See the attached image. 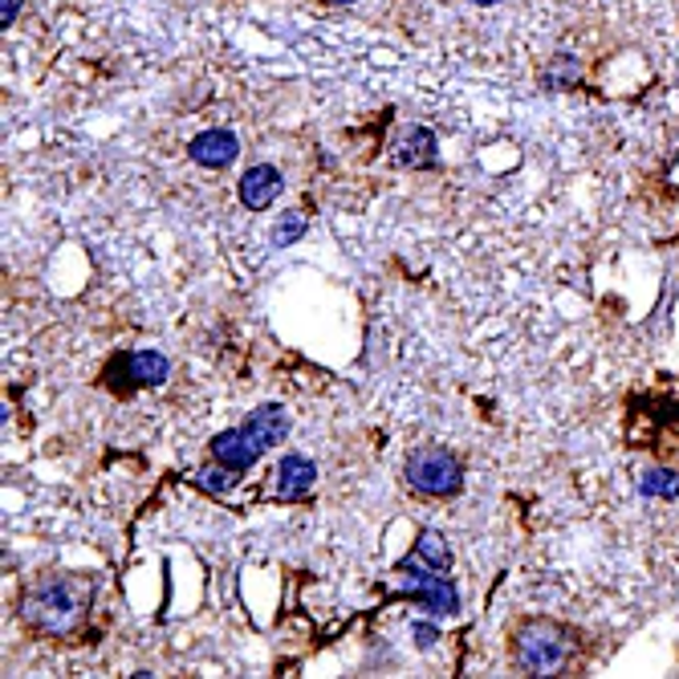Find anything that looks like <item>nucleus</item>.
<instances>
[{"label":"nucleus","mask_w":679,"mask_h":679,"mask_svg":"<svg viewBox=\"0 0 679 679\" xmlns=\"http://www.w3.org/2000/svg\"><path fill=\"white\" fill-rule=\"evenodd\" d=\"M245 428L257 435L260 448L269 452V448H277L285 435H290V415H285V407L269 403V407H260V411H253V420H248Z\"/></svg>","instance_id":"obj_11"},{"label":"nucleus","mask_w":679,"mask_h":679,"mask_svg":"<svg viewBox=\"0 0 679 679\" xmlns=\"http://www.w3.org/2000/svg\"><path fill=\"white\" fill-rule=\"evenodd\" d=\"M281 188H285V179H281V172H277L273 163H257L241 179V203H245L248 212H265L281 196Z\"/></svg>","instance_id":"obj_7"},{"label":"nucleus","mask_w":679,"mask_h":679,"mask_svg":"<svg viewBox=\"0 0 679 679\" xmlns=\"http://www.w3.org/2000/svg\"><path fill=\"white\" fill-rule=\"evenodd\" d=\"M403 477L423 496H456L464 489V464L448 448H420L407 456Z\"/></svg>","instance_id":"obj_3"},{"label":"nucleus","mask_w":679,"mask_h":679,"mask_svg":"<svg viewBox=\"0 0 679 679\" xmlns=\"http://www.w3.org/2000/svg\"><path fill=\"white\" fill-rule=\"evenodd\" d=\"M16 9H21L16 0H4V25H13V21H16Z\"/></svg>","instance_id":"obj_18"},{"label":"nucleus","mask_w":679,"mask_h":679,"mask_svg":"<svg viewBox=\"0 0 679 679\" xmlns=\"http://www.w3.org/2000/svg\"><path fill=\"white\" fill-rule=\"evenodd\" d=\"M326 4H350V0H326Z\"/></svg>","instance_id":"obj_20"},{"label":"nucleus","mask_w":679,"mask_h":679,"mask_svg":"<svg viewBox=\"0 0 679 679\" xmlns=\"http://www.w3.org/2000/svg\"><path fill=\"white\" fill-rule=\"evenodd\" d=\"M639 492H643V496H659V501H676L679 477L676 472H667V468H651V472L639 477Z\"/></svg>","instance_id":"obj_13"},{"label":"nucleus","mask_w":679,"mask_h":679,"mask_svg":"<svg viewBox=\"0 0 679 679\" xmlns=\"http://www.w3.org/2000/svg\"><path fill=\"white\" fill-rule=\"evenodd\" d=\"M314 480H318V468H314V460H305V456H285V460L277 464V492L285 501H305L309 489H314Z\"/></svg>","instance_id":"obj_10"},{"label":"nucleus","mask_w":679,"mask_h":679,"mask_svg":"<svg viewBox=\"0 0 679 679\" xmlns=\"http://www.w3.org/2000/svg\"><path fill=\"white\" fill-rule=\"evenodd\" d=\"M188 155L200 163V167L220 172V167L236 163L241 143H236V134H232V130H203V134H196V139L188 143Z\"/></svg>","instance_id":"obj_8"},{"label":"nucleus","mask_w":679,"mask_h":679,"mask_svg":"<svg viewBox=\"0 0 679 679\" xmlns=\"http://www.w3.org/2000/svg\"><path fill=\"white\" fill-rule=\"evenodd\" d=\"M399 574H403V586H399V594H415L423 607L432 610V614H456L460 610V594H456V586H452L440 570H432V565H423L415 553L407 558L403 565H399Z\"/></svg>","instance_id":"obj_4"},{"label":"nucleus","mask_w":679,"mask_h":679,"mask_svg":"<svg viewBox=\"0 0 679 679\" xmlns=\"http://www.w3.org/2000/svg\"><path fill=\"white\" fill-rule=\"evenodd\" d=\"M302 232H305V220L297 216V212H293V220H290V224H285V220L277 224V232H273V245H290V241H297Z\"/></svg>","instance_id":"obj_16"},{"label":"nucleus","mask_w":679,"mask_h":679,"mask_svg":"<svg viewBox=\"0 0 679 679\" xmlns=\"http://www.w3.org/2000/svg\"><path fill=\"white\" fill-rule=\"evenodd\" d=\"M578 78H582V66L570 54H558V58L550 61V70H546V86L550 90H570V86H578Z\"/></svg>","instance_id":"obj_14"},{"label":"nucleus","mask_w":679,"mask_h":679,"mask_svg":"<svg viewBox=\"0 0 679 679\" xmlns=\"http://www.w3.org/2000/svg\"><path fill=\"white\" fill-rule=\"evenodd\" d=\"M578 655V635L550 619H534L517 627L513 635V659L525 676H565Z\"/></svg>","instance_id":"obj_2"},{"label":"nucleus","mask_w":679,"mask_h":679,"mask_svg":"<svg viewBox=\"0 0 679 679\" xmlns=\"http://www.w3.org/2000/svg\"><path fill=\"white\" fill-rule=\"evenodd\" d=\"M212 456H216L220 464L236 468V472H245V468H253V464L265 456V448H260L257 435L248 432V428H232V432H220L216 440H212Z\"/></svg>","instance_id":"obj_6"},{"label":"nucleus","mask_w":679,"mask_h":679,"mask_svg":"<svg viewBox=\"0 0 679 679\" xmlns=\"http://www.w3.org/2000/svg\"><path fill=\"white\" fill-rule=\"evenodd\" d=\"M468 4H480V9H489V4H496V0H468Z\"/></svg>","instance_id":"obj_19"},{"label":"nucleus","mask_w":679,"mask_h":679,"mask_svg":"<svg viewBox=\"0 0 679 679\" xmlns=\"http://www.w3.org/2000/svg\"><path fill=\"white\" fill-rule=\"evenodd\" d=\"M415 558H420L423 565H432V570H448L452 550H448V541H444V534L420 529V537H415Z\"/></svg>","instance_id":"obj_12"},{"label":"nucleus","mask_w":679,"mask_h":679,"mask_svg":"<svg viewBox=\"0 0 679 679\" xmlns=\"http://www.w3.org/2000/svg\"><path fill=\"white\" fill-rule=\"evenodd\" d=\"M411 639H415L420 647H435L440 631H435V627H428V622H415V627H411Z\"/></svg>","instance_id":"obj_17"},{"label":"nucleus","mask_w":679,"mask_h":679,"mask_svg":"<svg viewBox=\"0 0 679 679\" xmlns=\"http://www.w3.org/2000/svg\"><path fill=\"white\" fill-rule=\"evenodd\" d=\"M94 607V578L86 574H42L21 594V622L37 635H73L90 619Z\"/></svg>","instance_id":"obj_1"},{"label":"nucleus","mask_w":679,"mask_h":679,"mask_svg":"<svg viewBox=\"0 0 679 679\" xmlns=\"http://www.w3.org/2000/svg\"><path fill=\"white\" fill-rule=\"evenodd\" d=\"M390 151L399 167H435V134L428 127H407Z\"/></svg>","instance_id":"obj_9"},{"label":"nucleus","mask_w":679,"mask_h":679,"mask_svg":"<svg viewBox=\"0 0 679 679\" xmlns=\"http://www.w3.org/2000/svg\"><path fill=\"white\" fill-rule=\"evenodd\" d=\"M236 468H229V464H220V468H203L200 477H196V484H200V489H208V492H220V496H224V492H232L236 489Z\"/></svg>","instance_id":"obj_15"},{"label":"nucleus","mask_w":679,"mask_h":679,"mask_svg":"<svg viewBox=\"0 0 679 679\" xmlns=\"http://www.w3.org/2000/svg\"><path fill=\"white\" fill-rule=\"evenodd\" d=\"M167 371H172V362H167V354H160V350H134V354H127V359H118L115 366H110V375H127L122 390L160 387L163 378H167Z\"/></svg>","instance_id":"obj_5"}]
</instances>
